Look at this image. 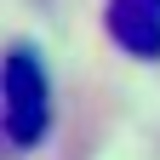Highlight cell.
<instances>
[{"label": "cell", "instance_id": "obj_1", "mask_svg": "<svg viewBox=\"0 0 160 160\" xmlns=\"http://www.w3.org/2000/svg\"><path fill=\"white\" fill-rule=\"evenodd\" d=\"M0 120H6V143L17 154H29L52 137V120H57L52 69L34 46H12L0 63Z\"/></svg>", "mask_w": 160, "mask_h": 160}, {"label": "cell", "instance_id": "obj_2", "mask_svg": "<svg viewBox=\"0 0 160 160\" xmlns=\"http://www.w3.org/2000/svg\"><path fill=\"white\" fill-rule=\"evenodd\" d=\"M109 40L137 63H160V0H109L103 6Z\"/></svg>", "mask_w": 160, "mask_h": 160}]
</instances>
